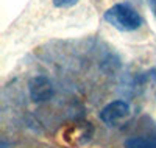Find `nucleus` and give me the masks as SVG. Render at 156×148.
Masks as SVG:
<instances>
[{"mask_svg": "<svg viewBox=\"0 0 156 148\" xmlns=\"http://www.w3.org/2000/svg\"><path fill=\"white\" fill-rule=\"evenodd\" d=\"M106 20L125 31H131L140 26L139 14L128 5H114L106 12Z\"/></svg>", "mask_w": 156, "mask_h": 148, "instance_id": "1", "label": "nucleus"}, {"mask_svg": "<svg viewBox=\"0 0 156 148\" xmlns=\"http://www.w3.org/2000/svg\"><path fill=\"white\" fill-rule=\"evenodd\" d=\"M129 115V106L125 101H112L108 106H105L100 112V118L108 126L120 125L123 120Z\"/></svg>", "mask_w": 156, "mask_h": 148, "instance_id": "2", "label": "nucleus"}, {"mask_svg": "<svg viewBox=\"0 0 156 148\" xmlns=\"http://www.w3.org/2000/svg\"><path fill=\"white\" fill-rule=\"evenodd\" d=\"M53 95L51 83L45 76H36L30 83V97L34 101H45Z\"/></svg>", "mask_w": 156, "mask_h": 148, "instance_id": "3", "label": "nucleus"}, {"mask_svg": "<svg viewBox=\"0 0 156 148\" xmlns=\"http://www.w3.org/2000/svg\"><path fill=\"white\" fill-rule=\"evenodd\" d=\"M125 148H151L150 142L140 137H131L125 142Z\"/></svg>", "mask_w": 156, "mask_h": 148, "instance_id": "4", "label": "nucleus"}, {"mask_svg": "<svg viewBox=\"0 0 156 148\" xmlns=\"http://www.w3.org/2000/svg\"><path fill=\"white\" fill-rule=\"evenodd\" d=\"M73 3H76V0H55L56 6H70Z\"/></svg>", "mask_w": 156, "mask_h": 148, "instance_id": "5", "label": "nucleus"}]
</instances>
